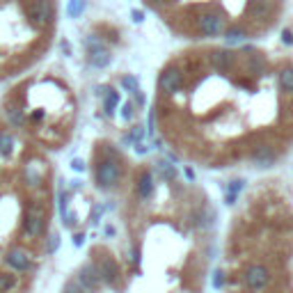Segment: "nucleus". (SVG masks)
<instances>
[{"label": "nucleus", "instance_id": "nucleus-18", "mask_svg": "<svg viewBox=\"0 0 293 293\" xmlns=\"http://www.w3.org/2000/svg\"><path fill=\"white\" fill-rule=\"evenodd\" d=\"M7 119L12 126H16V129H21L23 124H26V115H23V110L18 108V106H7Z\"/></svg>", "mask_w": 293, "mask_h": 293}, {"label": "nucleus", "instance_id": "nucleus-12", "mask_svg": "<svg viewBox=\"0 0 293 293\" xmlns=\"http://www.w3.org/2000/svg\"><path fill=\"white\" fill-rule=\"evenodd\" d=\"M245 12H247V16L255 18V21H263V18H268V14L273 12V0H250Z\"/></svg>", "mask_w": 293, "mask_h": 293}, {"label": "nucleus", "instance_id": "nucleus-20", "mask_svg": "<svg viewBox=\"0 0 293 293\" xmlns=\"http://www.w3.org/2000/svg\"><path fill=\"white\" fill-rule=\"evenodd\" d=\"M156 172H158L165 181H174V177H177V170H174V165H170L168 160H160V163L156 165Z\"/></svg>", "mask_w": 293, "mask_h": 293}, {"label": "nucleus", "instance_id": "nucleus-28", "mask_svg": "<svg viewBox=\"0 0 293 293\" xmlns=\"http://www.w3.org/2000/svg\"><path fill=\"white\" fill-rule=\"evenodd\" d=\"M62 293H85V289H82L78 282H67L65 289H62Z\"/></svg>", "mask_w": 293, "mask_h": 293}, {"label": "nucleus", "instance_id": "nucleus-6", "mask_svg": "<svg viewBox=\"0 0 293 293\" xmlns=\"http://www.w3.org/2000/svg\"><path fill=\"white\" fill-rule=\"evenodd\" d=\"M245 284L250 286L252 291H263L268 284H270V270L261 263H255V266L247 268L245 273Z\"/></svg>", "mask_w": 293, "mask_h": 293}, {"label": "nucleus", "instance_id": "nucleus-23", "mask_svg": "<svg viewBox=\"0 0 293 293\" xmlns=\"http://www.w3.org/2000/svg\"><path fill=\"white\" fill-rule=\"evenodd\" d=\"M82 9H85V0H69V5H67V14H69L71 18L80 16Z\"/></svg>", "mask_w": 293, "mask_h": 293}, {"label": "nucleus", "instance_id": "nucleus-16", "mask_svg": "<svg viewBox=\"0 0 293 293\" xmlns=\"http://www.w3.org/2000/svg\"><path fill=\"white\" fill-rule=\"evenodd\" d=\"M23 177H26V183L30 185V188H39L44 181V172L37 163H28L26 170H23Z\"/></svg>", "mask_w": 293, "mask_h": 293}, {"label": "nucleus", "instance_id": "nucleus-37", "mask_svg": "<svg viewBox=\"0 0 293 293\" xmlns=\"http://www.w3.org/2000/svg\"><path fill=\"white\" fill-rule=\"evenodd\" d=\"M185 177H188L190 181H193V179H195V172H193V170H190V168H185Z\"/></svg>", "mask_w": 293, "mask_h": 293}, {"label": "nucleus", "instance_id": "nucleus-14", "mask_svg": "<svg viewBox=\"0 0 293 293\" xmlns=\"http://www.w3.org/2000/svg\"><path fill=\"white\" fill-rule=\"evenodd\" d=\"M151 190H154V174L149 170H142L138 177V183H135V193H138V197L146 199L151 195Z\"/></svg>", "mask_w": 293, "mask_h": 293}, {"label": "nucleus", "instance_id": "nucleus-3", "mask_svg": "<svg viewBox=\"0 0 293 293\" xmlns=\"http://www.w3.org/2000/svg\"><path fill=\"white\" fill-rule=\"evenodd\" d=\"M183 80H185V71L181 67H168V69H163L158 78V90L163 96H174L177 92H181L183 87Z\"/></svg>", "mask_w": 293, "mask_h": 293}, {"label": "nucleus", "instance_id": "nucleus-4", "mask_svg": "<svg viewBox=\"0 0 293 293\" xmlns=\"http://www.w3.org/2000/svg\"><path fill=\"white\" fill-rule=\"evenodd\" d=\"M208 67L218 73H229L238 67V55L234 51H227V48H218V51L208 53Z\"/></svg>", "mask_w": 293, "mask_h": 293}, {"label": "nucleus", "instance_id": "nucleus-30", "mask_svg": "<svg viewBox=\"0 0 293 293\" xmlns=\"http://www.w3.org/2000/svg\"><path fill=\"white\" fill-rule=\"evenodd\" d=\"M85 46L90 48V51H94V48L103 46V44H101V39H99V37H94V35H92V37H87V39H85Z\"/></svg>", "mask_w": 293, "mask_h": 293}, {"label": "nucleus", "instance_id": "nucleus-5", "mask_svg": "<svg viewBox=\"0 0 293 293\" xmlns=\"http://www.w3.org/2000/svg\"><path fill=\"white\" fill-rule=\"evenodd\" d=\"M197 32L202 37H218L224 32V18L216 12H208V14H202L197 18Z\"/></svg>", "mask_w": 293, "mask_h": 293}, {"label": "nucleus", "instance_id": "nucleus-11", "mask_svg": "<svg viewBox=\"0 0 293 293\" xmlns=\"http://www.w3.org/2000/svg\"><path fill=\"white\" fill-rule=\"evenodd\" d=\"M99 282H101V277H99V270H96V266L87 263V266L80 268V273H78V284H80L85 291L96 289V286H99Z\"/></svg>", "mask_w": 293, "mask_h": 293}, {"label": "nucleus", "instance_id": "nucleus-31", "mask_svg": "<svg viewBox=\"0 0 293 293\" xmlns=\"http://www.w3.org/2000/svg\"><path fill=\"white\" fill-rule=\"evenodd\" d=\"M144 138V131L142 126H133V131H131V140H135V142H140V140Z\"/></svg>", "mask_w": 293, "mask_h": 293}, {"label": "nucleus", "instance_id": "nucleus-34", "mask_svg": "<svg viewBox=\"0 0 293 293\" xmlns=\"http://www.w3.org/2000/svg\"><path fill=\"white\" fill-rule=\"evenodd\" d=\"M282 39H284V41L291 46V44H293V32L291 30H284V32H282Z\"/></svg>", "mask_w": 293, "mask_h": 293}, {"label": "nucleus", "instance_id": "nucleus-29", "mask_svg": "<svg viewBox=\"0 0 293 293\" xmlns=\"http://www.w3.org/2000/svg\"><path fill=\"white\" fill-rule=\"evenodd\" d=\"M133 112H135V103L131 101V103H124V108H121V117H124L126 121L133 119Z\"/></svg>", "mask_w": 293, "mask_h": 293}, {"label": "nucleus", "instance_id": "nucleus-32", "mask_svg": "<svg viewBox=\"0 0 293 293\" xmlns=\"http://www.w3.org/2000/svg\"><path fill=\"white\" fill-rule=\"evenodd\" d=\"M71 168L76 170V172H82V170H85V163H82L80 158H76V160H73V163H71Z\"/></svg>", "mask_w": 293, "mask_h": 293}, {"label": "nucleus", "instance_id": "nucleus-19", "mask_svg": "<svg viewBox=\"0 0 293 293\" xmlns=\"http://www.w3.org/2000/svg\"><path fill=\"white\" fill-rule=\"evenodd\" d=\"M277 80H280V87L284 92H291L293 94V67H286L277 73Z\"/></svg>", "mask_w": 293, "mask_h": 293}, {"label": "nucleus", "instance_id": "nucleus-35", "mask_svg": "<svg viewBox=\"0 0 293 293\" xmlns=\"http://www.w3.org/2000/svg\"><path fill=\"white\" fill-rule=\"evenodd\" d=\"M133 21L142 23V21H144V14H142V12H138V9H135V12H133Z\"/></svg>", "mask_w": 293, "mask_h": 293}, {"label": "nucleus", "instance_id": "nucleus-8", "mask_svg": "<svg viewBox=\"0 0 293 293\" xmlns=\"http://www.w3.org/2000/svg\"><path fill=\"white\" fill-rule=\"evenodd\" d=\"M250 156H252V160H255L259 168H268V165H273V163L277 160L275 146H270V144H266V142L252 146V149H250Z\"/></svg>", "mask_w": 293, "mask_h": 293}, {"label": "nucleus", "instance_id": "nucleus-1", "mask_svg": "<svg viewBox=\"0 0 293 293\" xmlns=\"http://www.w3.org/2000/svg\"><path fill=\"white\" fill-rule=\"evenodd\" d=\"M26 16H28V23L37 30L46 28V23L53 21L55 16V7H53L51 0H32L30 5L26 7Z\"/></svg>", "mask_w": 293, "mask_h": 293}, {"label": "nucleus", "instance_id": "nucleus-24", "mask_svg": "<svg viewBox=\"0 0 293 293\" xmlns=\"http://www.w3.org/2000/svg\"><path fill=\"white\" fill-rule=\"evenodd\" d=\"M12 144H14L12 135H9V133H0V154L9 156V154H12Z\"/></svg>", "mask_w": 293, "mask_h": 293}, {"label": "nucleus", "instance_id": "nucleus-2", "mask_svg": "<svg viewBox=\"0 0 293 293\" xmlns=\"http://www.w3.org/2000/svg\"><path fill=\"white\" fill-rule=\"evenodd\" d=\"M119 177H121V170H119V160H99L94 170V179H96V185L99 188H115L119 183Z\"/></svg>", "mask_w": 293, "mask_h": 293}, {"label": "nucleus", "instance_id": "nucleus-21", "mask_svg": "<svg viewBox=\"0 0 293 293\" xmlns=\"http://www.w3.org/2000/svg\"><path fill=\"white\" fill-rule=\"evenodd\" d=\"M245 37H247V32L243 30V28H238V26L224 30V39H227V44H241Z\"/></svg>", "mask_w": 293, "mask_h": 293}, {"label": "nucleus", "instance_id": "nucleus-9", "mask_svg": "<svg viewBox=\"0 0 293 293\" xmlns=\"http://www.w3.org/2000/svg\"><path fill=\"white\" fill-rule=\"evenodd\" d=\"M96 270H99V277L106 282V284H115L117 277H119V263H117L112 257H101Z\"/></svg>", "mask_w": 293, "mask_h": 293}, {"label": "nucleus", "instance_id": "nucleus-38", "mask_svg": "<svg viewBox=\"0 0 293 293\" xmlns=\"http://www.w3.org/2000/svg\"><path fill=\"white\" fill-rule=\"evenodd\" d=\"M222 284V273H216V286Z\"/></svg>", "mask_w": 293, "mask_h": 293}, {"label": "nucleus", "instance_id": "nucleus-36", "mask_svg": "<svg viewBox=\"0 0 293 293\" xmlns=\"http://www.w3.org/2000/svg\"><path fill=\"white\" fill-rule=\"evenodd\" d=\"M82 241H85V236H82V234H76V238H73V243H76V245H80Z\"/></svg>", "mask_w": 293, "mask_h": 293}, {"label": "nucleus", "instance_id": "nucleus-10", "mask_svg": "<svg viewBox=\"0 0 293 293\" xmlns=\"http://www.w3.org/2000/svg\"><path fill=\"white\" fill-rule=\"evenodd\" d=\"M245 71L252 73L255 78L266 76V71H268L266 55H263V53H259V51H252L250 55H245Z\"/></svg>", "mask_w": 293, "mask_h": 293}, {"label": "nucleus", "instance_id": "nucleus-33", "mask_svg": "<svg viewBox=\"0 0 293 293\" xmlns=\"http://www.w3.org/2000/svg\"><path fill=\"white\" fill-rule=\"evenodd\" d=\"M133 103H138V106H144V96L140 94V90H138V92H133Z\"/></svg>", "mask_w": 293, "mask_h": 293}, {"label": "nucleus", "instance_id": "nucleus-39", "mask_svg": "<svg viewBox=\"0 0 293 293\" xmlns=\"http://www.w3.org/2000/svg\"><path fill=\"white\" fill-rule=\"evenodd\" d=\"M62 51H67V53H71V46L67 41H62Z\"/></svg>", "mask_w": 293, "mask_h": 293}, {"label": "nucleus", "instance_id": "nucleus-26", "mask_svg": "<svg viewBox=\"0 0 293 293\" xmlns=\"http://www.w3.org/2000/svg\"><path fill=\"white\" fill-rule=\"evenodd\" d=\"M57 245H60V236H57V234H51V236H48L46 252H48V255H53V252L57 250Z\"/></svg>", "mask_w": 293, "mask_h": 293}, {"label": "nucleus", "instance_id": "nucleus-15", "mask_svg": "<svg viewBox=\"0 0 293 293\" xmlns=\"http://www.w3.org/2000/svg\"><path fill=\"white\" fill-rule=\"evenodd\" d=\"M87 62H90L92 67H96V69H103V67H108V65H110V53H108V48L99 46V48H94V51H90V55H87Z\"/></svg>", "mask_w": 293, "mask_h": 293}, {"label": "nucleus", "instance_id": "nucleus-22", "mask_svg": "<svg viewBox=\"0 0 293 293\" xmlns=\"http://www.w3.org/2000/svg\"><path fill=\"white\" fill-rule=\"evenodd\" d=\"M16 284H18L16 275H0V293H7L12 289H16Z\"/></svg>", "mask_w": 293, "mask_h": 293}, {"label": "nucleus", "instance_id": "nucleus-27", "mask_svg": "<svg viewBox=\"0 0 293 293\" xmlns=\"http://www.w3.org/2000/svg\"><path fill=\"white\" fill-rule=\"evenodd\" d=\"M243 179H234V181H229V188H227V193H232V195H238L243 190Z\"/></svg>", "mask_w": 293, "mask_h": 293}, {"label": "nucleus", "instance_id": "nucleus-17", "mask_svg": "<svg viewBox=\"0 0 293 293\" xmlns=\"http://www.w3.org/2000/svg\"><path fill=\"white\" fill-rule=\"evenodd\" d=\"M101 96H103V110H106V115H112L115 108H117V103H119V92L110 90V87H103V90H101Z\"/></svg>", "mask_w": 293, "mask_h": 293}, {"label": "nucleus", "instance_id": "nucleus-7", "mask_svg": "<svg viewBox=\"0 0 293 293\" xmlns=\"http://www.w3.org/2000/svg\"><path fill=\"white\" fill-rule=\"evenodd\" d=\"M44 227H46V213L39 206H30L26 213V220H23V229H26L28 236H39L44 234Z\"/></svg>", "mask_w": 293, "mask_h": 293}, {"label": "nucleus", "instance_id": "nucleus-25", "mask_svg": "<svg viewBox=\"0 0 293 293\" xmlns=\"http://www.w3.org/2000/svg\"><path fill=\"white\" fill-rule=\"evenodd\" d=\"M121 87L129 90V92H138L140 82H138V78H135V76H124V78H121Z\"/></svg>", "mask_w": 293, "mask_h": 293}, {"label": "nucleus", "instance_id": "nucleus-13", "mask_svg": "<svg viewBox=\"0 0 293 293\" xmlns=\"http://www.w3.org/2000/svg\"><path fill=\"white\" fill-rule=\"evenodd\" d=\"M5 263H7L9 268H14V270H28V268H30V257L23 250H12L5 257Z\"/></svg>", "mask_w": 293, "mask_h": 293}]
</instances>
